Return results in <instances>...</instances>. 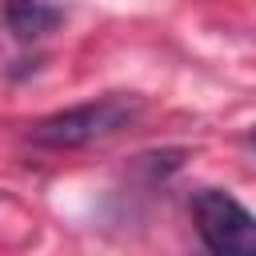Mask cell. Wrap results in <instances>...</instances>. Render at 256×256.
Wrapping results in <instances>:
<instances>
[{
    "label": "cell",
    "mask_w": 256,
    "mask_h": 256,
    "mask_svg": "<svg viewBox=\"0 0 256 256\" xmlns=\"http://www.w3.org/2000/svg\"><path fill=\"white\" fill-rule=\"evenodd\" d=\"M140 104L128 96H100L76 108H64L48 120H40L32 128V140L44 148H84L92 140H104L112 132H120L128 120H136Z\"/></svg>",
    "instance_id": "1"
},
{
    "label": "cell",
    "mask_w": 256,
    "mask_h": 256,
    "mask_svg": "<svg viewBox=\"0 0 256 256\" xmlns=\"http://www.w3.org/2000/svg\"><path fill=\"white\" fill-rule=\"evenodd\" d=\"M192 220L208 256H256V216L224 188H200L192 196Z\"/></svg>",
    "instance_id": "2"
},
{
    "label": "cell",
    "mask_w": 256,
    "mask_h": 256,
    "mask_svg": "<svg viewBox=\"0 0 256 256\" xmlns=\"http://www.w3.org/2000/svg\"><path fill=\"white\" fill-rule=\"evenodd\" d=\"M60 20H64V8H48V4H8L4 8V24L16 40H40Z\"/></svg>",
    "instance_id": "3"
},
{
    "label": "cell",
    "mask_w": 256,
    "mask_h": 256,
    "mask_svg": "<svg viewBox=\"0 0 256 256\" xmlns=\"http://www.w3.org/2000/svg\"><path fill=\"white\" fill-rule=\"evenodd\" d=\"M248 140H252V144H256V128H252V136H248Z\"/></svg>",
    "instance_id": "4"
}]
</instances>
